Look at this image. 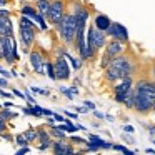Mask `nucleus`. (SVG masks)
I'll use <instances>...</instances> for the list:
<instances>
[{
  "instance_id": "nucleus-1",
  "label": "nucleus",
  "mask_w": 155,
  "mask_h": 155,
  "mask_svg": "<svg viewBox=\"0 0 155 155\" xmlns=\"http://www.w3.org/2000/svg\"><path fill=\"white\" fill-rule=\"evenodd\" d=\"M55 27H57V32H58V35H60L62 42L65 45H74L75 32H77V24H75L74 12H65L64 18Z\"/></svg>"
},
{
  "instance_id": "nucleus-2",
  "label": "nucleus",
  "mask_w": 155,
  "mask_h": 155,
  "mask_svg": "<svg viewBox=\"0 0 155 155\" xmlns=\"http://www.w3.org/2000/svg\"><path fill=\"white\" fill-rule=\"evenodd\" d=\"M134 92V80L132 75L128 77H122L120 80H117V84H114V95H115V102L118 104H125L127 97Z\"/></svg>"
},
{
  "instance_id": "nucleus-3",
  "label": "nucleus",
  "mask_w": 155,
  "mask_h": 155,
  "mask_svg": "<svg viewBox=\"0 0 155 155\" xmlns=\"http://www.w3.org/2000/svg\"><path fill=\"white\" fill-rule=\"evenodd\" d=\"M0 48H2V57L7 64H15L18 60L17 44L14 37H0Z\"/></svg>"
},
{
  "instance_id": "nucleus-4",
  "label": "nucleus",
  "mask_w": 155,
  "mask_h": 155,
  "mask_svg": "<svg viewBox=\"0 0 155 155\" xmlns=\"http://www.w3.org/2000/svg\"><path fill=\"white\" fill-rule=\"evenodd\" d=\"M85 42H87V45L94 47L95 50L98 52L107 45V34H105L104 30H98V28L92 24L87 30V38H85Z\"/></svg>"
},
{
  "instance_id": "nucleus-5",
  "label": "nucleus",
  "mask_w": 155,
  "mask_h": 155,
  "mask_svg": "<svg viewBox=\"0 0 155 155\" xmlns=\"http://www.w3.org/2000/svg\"><path fill=\"white\" fill-rule=\"evenodd\" d=\"M65 7H67V5H65L64 0H52L50 10H48V14H47V22L48 24L57 25L65 15Z\"/></svg>"
},
{
  "instance_id": "nucleus-6",
  "label": "nucleus",
  "mask_w": 155,
  "mask_h": 155,
  "mask_svg": "<svg viewBox=\"0 0 155 155\" xmlns=\"http://www.w3.org/2000/svg\"><path fill=\"white\" fill-rule=\"evenodd\" d=\"M112 65H114V67H117L118 70H120L122 77L134 75V72H135V64L132 62V58L128 57V55H125V54L115 57L114 60H112Z\"/></svg>"
},
{
  "instance_id": "nucleus-7",
  "label": "nucleus",
  "mask_w": 155,
  "mask_h": 155,
  "mask_svg": "<svg viewBox=\"0 0 155 155\" xmlns=\"http://www.w3.org/2000/svg\"><path fill=\"white\" fill-rule=\"evenodd\" d=\"M35 28L37 27H30V25L18 24V34H20V42H22V45H24V52H28V48L34 45V42H35Z\"/></svg>"
},
{
  "instance_id": "nucleus-8",
  "label": "nucleus",
  "mask_w": 155,
  "mask_h": 155,
  "mask_svg": "<svg viewBox=\"0 0 155 155\" xmlns=\"http://www.w3.org/2000/svg\"><path fill=\"white\" fill-rule=\"evenodd\" d=\"M134 98H135V102H134V110L137 112V114L145 115V114H148V112L153 108V104H152V102L148 100V98L145 97L142 92L134 90Z\"/></svg>"
},
{
  "instance_id": "nucleus-9",
  "label": "nucleus",
  "mask_w": 155,
  "mask_h": 155,
  "mask_svg": "<svg viewBox=\"0 0 155 155\" xmlns=\"http://www.w3.org/2000/svg\"><path fill=\"white\" fill-rule=\"evenodd\" d=\"M105 34H107V37L114 38V40H120L124 44L128 42V30L122 24H118V22H112Z\"/></svg>"
},
{
  "instance_id": "nucleus-10",
  "label": "nucleus",
  "mask_w": 155,
  "mask_h": 155,
  "mask_svg": "<svg viewBox=\"0 0 155 155\" xmlns=\"http://www.w3.org/2000/svg\"><path fill=\"white\" fill-rule=\"evenodd\" d=\"M55 67V75H57V80H68L70 78V68H68V62L65 55H57L54 62Z\"/></svg>"
},
{
  "instance_id": "nucleus-11",
  "label": "nucleus",
  "mask_w": 155,
  "mask_h": 155,
  "mask_svg": "<svg viewBox=\"0 0 155 155\" xmlns=\"http://www.w3.org/2000/svg\"><path fill=\"white\" fill-rule=\"evenodd\" d=\"M30 65L37 74H44L45 72V58L42 55V52H38V50L30 52Z\"/></svg>"
},
{
  "instance_id": "nucleus-12",
  "label": "nucleus",
  "mask_w": 155,
  "mask_h": 155,
  "mask_svg": "<svg viewBox=\"0 0 155 155\" xmlns=\"http://www.w3.org/2000/svg\"><path fill=\"white\" fill-rule=\"evenodd\" d=\"M124 52H125V47H124V42H120V40H114V38H112V40L105 45V54L112 58L122 55Z\"/></svg>"
},
{
  "instance_id": "nucleus-13",
  "label": "nucleus",
  "mask_w": 155,
  "mask_h": 155,
  "mask_svg": "<svg viewBox=\"0 0 155 155\" xmlns=\"http://www.w3.org/2000/svg\"><path fill=\"white\" fill-rule=\"evenodd\" d=\"M52 150H54L55 155H70V153H74V152H75L72 145L65 143L64 138H62V140L54 142V145H52Z\"/></svg>"
},
{
  "instance_id": "nucleus-14",
  "label": "nucleus",
  "mask_w": 155,
  "mask_h": 155,
  "mask_svg": "<svg viewBox=\"0 0 155 155\" xmlns=\"http://www.w3.org/2000/svg\"><path fill=\"white\" fill-rule=\"evenodd\" d=\"M0 37H14V25L10 17H0Z\"/></svg>"
},
{
  "instance_id": "nucleus-15",
  "label": "nucleus",
  "mask_w": 155,
  "mask_h": 155,
  "mask_svg": "<svg viewBox=\"0 0 155 155\" xmlns=\"http://www.w3.org/2000/svg\"><path fill=\"white\" fill-rule=\"evenodd\" d=\"M122 78V74L120 70H118L117 67H114V65H108L107 68H105V80L108 82V84H115L117 80H120Z\"/></svg>"
},
{
  "instance_id": "nucleus-16",
  "label": "nucleus",
  "mask_w": 155,
  "mask_h": 155,
  "mask_svg": "<svg viewBox=\"0 0 155 155\" xmlns=\"http://www.w3.org/2000/svg\"><path fill=\"white\" fill-rule=\"evenodd\" d=\"M110 24H112V20L105 14H97V15H95V18H94V25L98 28V30L107 32V28L110 27Z\"/></svg>"
},
{
  "instance_id": "nucleus-17",
  "label": "nucleus",
  "mask_w": 155,
  "mask_h": 155,
  "mask_svg": "<svg viewBox=\"0 0 155 155\" xmlns=\"http://www.w3.org/2000/svg\"><path fill=\"white\" fill-rule=\"evenodd\" d=\"M88 140L94 142V143L97 145L98 148H104V150H108V148L114 147V143H108V142H105L104 138H100L98 135H88Z\"/></svg>"
},
{
  "instance_id": "nucleus-18",
  "label": "nucleus",
  "mask_w": 155,
  "mask_h": 155,
  "mask_svg": "<svg viewBox=\"0 0 155 155\" xmlns=\"http://www.w3.org/2000/svg\"><path fill=\"white\" fill-rule=\"evenodd\" d=\"M50 4H52V0H38L37 2V12L47 17L48 10H50Z\"/></svg>"
},
{
  "instance_id": "nucleus-19",
  "label": "nucleus",
  "mask_w": 155,
  "mask_h": 155,
  "mask_svg": "<svg viewBox=\"0 0 155 155\" xmlns=\"http://www.w3.org/2000/svg\"><path fill=\"white\" fill-rule=\"evenodd\" d=\"M37 7H32V5H24V7L20 8V15H27V17H30L32 20L35 18V15H37Z\"/></svg>"
},
{
  "instance_id": "nucleus-20",
  "label": "nucleus",
  "mask_w": 155,
  "mask_h": 155,
  "mask_svg": "<svg viewBox=\"0 0 155 155\" xmlns=\"http://www.w3.org/2000/svg\"><path fill=\"white\" fill-rule=\"evenodd\" d=\"M45 72H47L48 78H52V80H57V75H55V67L52 62L45 60Z\"/></svg>"
},
{
  "instance_id": "nucleus-21",
  "label": "nucleus",
  "mask_w": 155,
  "mask_h": 155,
  "mask_svg": "<svg viewBox=\"0 0 155 155\" xmlns=\"http://www.w3.org/2000/svg\"><path fill=\"white\" fill-rule=\"evenodd\" d=\"M45 18H47V17H45V15H42V14H37V15H35V18H34V20L38 24L40 30H47V28H48V24H47V20H45Z\"/></svg>"
},
{
  "instance_id": "nucleus-22",
  "label": "nucleus",
  "mask_w": 155,
  "mask_h": 155,
  "mask_svg": "<svg viewBox=\"0 0 155 155\" xmlns=\"http://www.w3.org/2000/svg\"><path fill=\"white\" fill-rule=\"evenodd\" d=\"M24 135H25V138H27L28 142L38 140V130H35V128H28V130H25Z\"/></svg>"
},
{
  "instance_id": "nucleus-23",
  "label": "nucleus",
  "mask_w": 155,
  "mask_h": 155,
  "mask_svg": "<svg viewBox=\"0 0 155 155\" xmlns=\"http://www.w3.org/2000/svg\"><path fill=\"white\" fill-rule=\"evenodd\" d=\"M50 135H52V137H55L57 140H62V138H65V132L60 130L58 127H50Z\"/></svg>"
},
{
  "instance_id": "nucleus-24",
  "label": "nucleus",
  "mask_w": 155,
  "mask_h": 155,
  "mask_svg": "<svg viewBox=\"0 0 155 155\" xmlns=\"http://www.w3.org/2000/svg\"><path fill=\"white\" fill-rule=\"evenodd\" d=\"M65 57H67V60H70V62H72V67H74L75 70H78V68L82 67V58H74L70 54H68V52L65 54Z\"/></svg>"
},
{
  "instance_id": "nucleus-25",
  "label": "nucleus",
  "mask_w": 155,
  "mask_h": 155,
  "mask_svg": "<svg viewBox=\"0 0 155 155\" xmlns=\"http://www.w3.org/2000/svg\"><path fill=\"white\" fill-rule=\"evenodd\" d=\"M15 117H17V114L7 110V107H5L4 110H0V118H4V120H10V118H15Z\"/></svg>"
},
{
  "instance_id": "nucleus-26",
  "label": "nucleus",
  "mask_w": 155,
  "mask_h": 155,
  "mask_svg": "<svg viewBox=\"0 0 155 155\" xmlns=\"http://www.w3.org/2000/svg\"><path fill=\"white\" fill-rule=\"evenodd\" d=\"M38 140H40V142L50 140V132H47L45 128H38Z\"/></svg>"
},
{
  "instance_id": "nucleus-27",
  "label": "nucleus",
  "mask_w": 155,
  "mask_h": 155,
  "mask_svg": "<svg viewBox=\"0 0 155 155\" xmlns=\"http://www.w3.org/2000/svg\"><path fill=\"white\" fill-rule=\"evenodd\" d=\"M112 60H114V58H112V57H108L107 54H104V57H102V60H100V67H102V68H104V70H105V68H107L108 65L112 64Z\"/></svg>"
},
{
  "instance_id": "nucleus-28",
  "label": "nucleus",
  "mask_w": 155,
  "mask_h": 155,
  "mask_svg": "<svg viewBox=\"0 0 155 155\" xmlns=\"http://www.w3.org/2000/svg\"><path fill=\"white\" fill-rule=\"evenodd\" d=\"M112 148H114V150H117V152H122V153H125V155H134V152L128 150L127 147H124V145H118L117 143V145H114Z\"/></svg>"
},
{
  "instance_id": "nucleus-29",
  "label": "nucleus",
  "mask_w": 155,
  "mask_h": 155,
  "mask_svg": "<svg viewBox=\"0 0 155 155\" xmlns=\"http://www.w3.org/2000/svg\"><path fill=\"white\" fill-rule=\"evenodd\" d=\"M15 142H17V143L20 145V147H25V145H28V143H30V142H28L27 138H25V135H24V134L17 135V137H15Z\"/></svg>"
},
{
  "instance_id": "nucleus-30",
  "label": "nucleus",
  "mask_w": 155,
  "mask_h": 155,
  "mask_svg": "<svg viewBox=\"0 0 155 155\" xmlns=\"http://www.w3.org/2000/svg\"><path fill=\"white\" fill-rule=\"evenodd\" d=\"M134 102H135V98H134V92H132V94L127 97V100H125L124 105H125L127 108H134Z\"/></svg>"
},
{
  "instance_id": "nucleus-31",
  "label": "nucleus",
  "mask_w": 155,
  "mask_h": 155,
  "mask_svg": "<svg viewBox=\"0 0 155 155\" xmlns=\"http://www.w3.org/2000/svg\"><path fill=\"white\" fill-rule=\"evenodd\" d=\"M52 145H54V142L47 140V142H42V143L38 145V148H40V150H47V148H52Z\"/></svg>"
},
{
  "instance_id": "nucleus-32",
  "label": "nucleus",
  "mask_w": 155,
  "mask_h": 155,
  "mask_svg": "<svg viewBox=\"0 0 155 155\" xmlns=\"http://www.w3.org/2000/svg\"><path fill=\"white\" fill-rule=\"evenodd\" d=\"M30 90L34 92V94H40V95H50V92H48V90H42V88H37V87H32Z\"/></svg>"
},
{
  "instance_id": "nucleus-33",
  "label": "nucleus",
  "mask_w": 155,
  "mask_h": 155,
  "mask_svg": "<svg viewBox=\"0 0 155 155\" xmlns=\"http://www.w3.org/2000/svg\"><path fill=\"white\" fill-rule=\"evenodd\" d=\"M60 92H62V94H64V95H67V97L70 98V100H72V98H74V94H72V90H68V88L62 87V88H60Z\"/></svg>"
},
{
  "instance_id": "nucleus-34",
  "label": "nucleus",
  "mask_w": 155,
  "mask_h": 155,
  "mask_svg": "<svg viewBox=\"0 0 155 155\" xmlns=\"http://www.w3.org/2000/svg\"><path fill=\"white\" fill-rule=\"evenodd\" d=\"M72 142H74V143L82 145V143H85L87 140H85V138H82V137H75V135H74V137H72Z\"/></svg>"
},
{
  "instance_id": "nucleus-35",
  "label": "nucleus",
  "mask_w": 155,
  "mask_h": 155,
  "mask_svg": "<svg viewBox=\"0 0 155 155\" xmlns=\"http://www.w3.org/2000/svg\"><path fill=\"white\" fill-rule=\"evenodd\" d=\"M64 114L67 115L68 118H72V120H77V118H78V115H77V114H74V112H68V110H64Z\"/></svg>"
},
{
  "instance_id": "nucleus-36",
  "label": "nucleus",
  "mask_w": 155,
  "mask_h": 155,
  "mask_svg": "<svg viewBox=\"0 0 155 155\" xmlns=\"http://www.w3.org/2000/svg\"><path fill=\"white\" fill-rule=\"evenodd\" d=\"M7 130V120H4V118H0V134L2 132Z\"/></svg>"
},
{
  "instance_id": "nucleus-37",
  "label": "nucleus",
  "mask_w": 155,
  "mask_h": 155,
  "mask_svg": "<svg viewBox=\"0 0 155 155\" xmlns=\"http://www.w3.org/2000/svg\"><path fill=\"white\" fill-rule=\"evenodd\" d=\"M122 128H124V132H125V134H134V132H135V128L132 127V125H124Z\"/></svg>"
},
{
  "instance_id": "nucleus-38",
  "label": "nucleus",
  "mask_w": 155,
  "mask_h": 155,
  "mask_svg": "<svg viewBox=\"0 0 155 155\" xmlns=\"http://www.w3.org/2000/svg\"><path fill=\"white\" fill-rule=\"evenodd\" d=\"M84 105H85V107H87L88 108V110H95V104H94V102H84Z\"/></svg>"
},
{
  "instance_id": "nucleus-39",
  "label": "nucleus",
  "mask_w": 155,
  "mask_h": 155,
  "mask_svg": "<svg viewBox=\"0 0 155 155\" xmlns=\"http://www.w3.org/2000/svg\"><path fill=\"white\" fill-rule=\"evenodd\" d=\"M0 17H10V12L7 8H0Z\"/></svg>"
},
{
  "instance_id": "nucleus-40",
  "label": "nucleus",
  "mask_w": 155,
  "mask_h": 155,
  "mask_svg": "<svg viewBox=\"0 0 155 155\" xmlns=\"http://www.w3.org/2000/svg\"><path fill=\"white\" fill-rule=\"evenodd\" d=\"M28 150H30V148H28L27 145H25V147H22V148H18V150H17V155H22V153H27Z\"/></svg>"
},
{
  "instance_id": "nucleus-41",
  "label": "nucleus",
  "mask_w": 155,
  "mask_h": 155,
  "mask_svg": "<svg viewBox=\"0 0 155 155\" xmlns=\"http://www.w3.org/2000/svg\"><path fill=\"white\" fill-rule=\"evenodd\" d=\"M14 95H15V97H18V98H25V94H22L20 90H17V88H14Z\"/></svg>"
},
{
  "instance_id": "nucleus-42",
  "label": "nucleus",
  "mask_w": 155,
  "mask_h": 155,
  "mask_svg": "<svg viewBox=\"0 0 155 155\" xmlns=\"http://www.w3.org/2000/svg\"><path fill=\"white\" fill-rule=\"evenodd\" d=\"M94 115H95L97 118H100V120H104V118H105V114H102V112H97V110H94Z\"/></svg>"
},
{
  "instance_id": "nucleus-43",
  "label": "nucleus",
  "mask_w": 155,
  "mask_h": 155,
  "mask_svg": "<svg viewBox=\"0 0 155 155\" xmlns=\"http://www.w3.org/2000/svg\"><path fill=\"white\" fill-rule=\"evenodd\" d=\"M54 118H55L57 122H65V118L62 117V115H58V114H54Z\"/></svg>"
},
{
  "instance_id": "nucleus-44",
  "label": "nucleus",
  "mask_w": 155,
  "mask_h": 155,
  "mask_svg": "<svg viewBox=\"0 0 155 155\" xmlns=\"http://www.w3.org/2000/svg\"><path fill=\"white\" fill-rule=\"evenodd\" d=\"M122 138H124V140H128V143H134V138H132V134H130V135H124Z\"/></svg>"
},
{
  "instance_id": "nucleus-45",
  "label": "nucleus",
  "mask_w": 155,
  "mask_h": 155,
  "mask_svg": "<svg viewBox=\"0 0 155 155\" xmlns=\"http://www.w3.org/2000/svg\"><path fill=\"white\" fill-rule=\"evenodd\" d=\"M44 115H45V117H54V112H52V110H47V108H44Z\"/></svg>"
},
{
  "instance_id": "nucleus-46",
  "label": "nucleus",
  "mask_w": 155,
  "mask_h": 155,
  "mask_svg": "<svg viewBox=\"0 0 155 155\" xmlns=\"http://www.w3.org/2000/svg\"><path fill=\"white\" fill-rule=\"evenodd\" d=\"M0 74L4 75V77H10V74H8V72L5 70V68H2V67H0Z\"/></svg>"
},
{
  "instance_id": "nucleus-47",
  "label": "nucleus",
  "mask_w": 155,
  "mask_h": 155,
  "mask_svg": "<svg viewBox=\"0 0 155 155\" xmlns=\"http://www.w3.org/2000/svg\"><path fill=\"white\" fill-rule=\"evenodd\" d=\"M7 85H8V82L5 78H0V87H7Z\"/></svg>"
},
{
  "instance_id": "nucleus-48",
  "label": "nucleus",
  "mask_w": 155,
  "mask_h": 155,
  "mask_svg": "<svg viewBox=\"0 0 155 155\" xmlns=\"http://www.w3.org/2000/svg\"><path fill=\"white\" fill-rule=\"evenodd\" d=\"M0 97H12L10 94H7V92H4L2 88H0Z\"/></svg>"
},
{
  "instance_id": "nucleus-49",
  "label": "nucleus",
  "mask_w": 155,
  "mask_h": 155,
  "mask_svg": "<svg viewBox=\"0 0 155 155\" xmlns=\"http://www.w3.org/2000/svg\"><path fill=\"white\" fill-rule=\"evenodd\" d=\"M148 134L153 137V135H155V127H148Z\"/></svg>"
},
{
  "instance_id": "nucleus-50",
  "label": "nucleus",
  "mask_w": 155,
  "mask_h": 155,
  "mask_svg": "<svg viewBox=\"0 0 155 155\" xmlns=\"http://www.w3.org/2000/svg\"><path fill=\"white\" fill-rule=\"evenodd\" d=\"M145 152H147V153H155L153 148H145Z\"/></svg>"
},
{
  "instance_id": "nucleus-51",
  "label": "nucleus",
  "mask_w": 155,
  "mask_h": 155,
  "mask_svg": "<svg viewBox=\"0 0 155 155\" xmlns=\"http://www.w3.org/2000/svg\"><path fill=\"white\" fill-rule=\"evenodd\" d=\"M105 118H107L108 122H114V117H110V115H105Z\"/></svg>"
},
{
  "instance_id": "nucleus-52",
  "label": "nucleus",
  "mask_w": 155,
  "mask_h": 155,
  "mask_svg": "<svg viewBox=\"0 0 155 155\" xmlns=\"http://www.w3.org/2000/svg\"><path fill=\"white\" fill-rule=\"evenodd\" d=\"M0 5H7V0H0Z\"/></svg>"
},
{
  "instance_id": "nucleus-53",
  "label": "nucleus",
  "mask_w": 155,
  "mask_h": 155,
  "mask_svg": "<svg viewBox=\"0 0 155 155\" xmlns=\"http://www.w3.org/2000/svg\"><path fill=\"white\" fill-rule=\"evenodd\" d=\"M152 110H153V112H155V104H153V108H152Z\"/></svg>"
},
{
  "instance_id": "nucleus-54",
  "label": "nucleus",
  "mask_w": 155,
  "mask_h": 155,
  "mask_svg": "<svg viewBox=\"0 0 155 155\" xmlns=\"http://www.w3.org/2000/svg\"><path fill=\"white\" fill-rule=\"evenodd\" d=\"M35 2H38V0H35Z\"/></svg>"
}]
</instances>
